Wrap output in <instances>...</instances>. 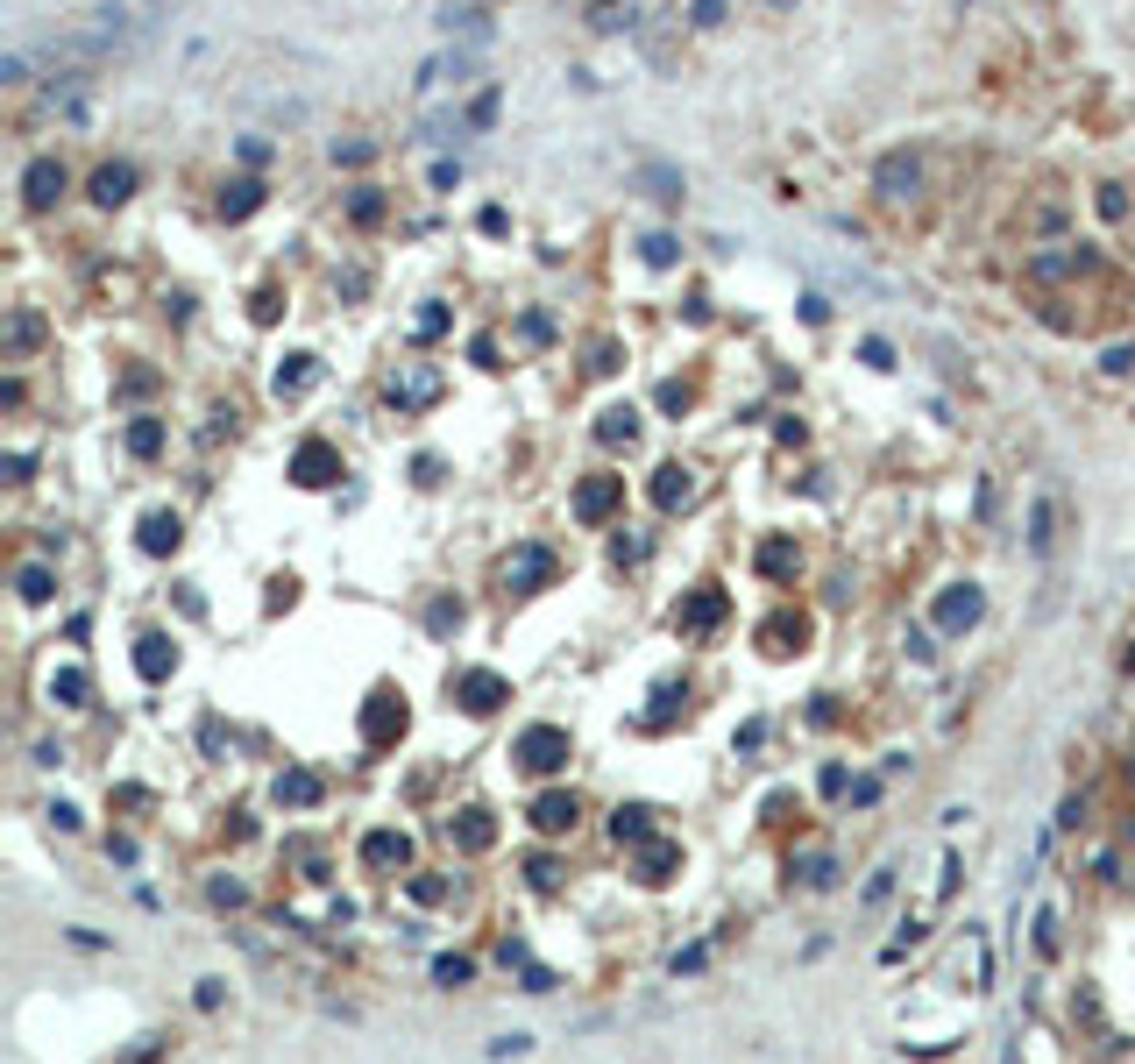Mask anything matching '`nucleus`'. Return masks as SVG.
I'll use <instances>...</instances> for the list:
<instances>
[{"instance_id":"4","label":"nucleus","mask_w":1135,"mask_h":1064,"mask_svg":"<svg viewBox=\"0 0 1135 1064\" xmlns=\"http://www.w3.org/2000/svg\"><path fill=\"white\" fill-rule=\"evenodd\" d=\"M618 504H625V475H582V483H575V504H568V511H575L582 525H603V518H610Z\"/></svg>"},{"instance_id":"57","label":"nucleus","mask_w":1135,"mask_h":1064,"mask_svg":"<svg viewBox=\"0 0 1135 1064\" xmlns=\"http://www.w3.org/2000/svg\"><path fill=\"white\" fill-rule=\"evenodd\" d=\"M334 163H369V143H334Z\"/></svg>"},{"instance_id":"15","label":"nucleus","mask_w":1135,"mask_h":1064,"mask_svg":"<svg viewBox=\"0 0 1135 1064\" xmlns=\"http://www.w3.org/2000/svg\"><path fill=\"white\" fill-rule=\"evenodd\" d=\"M362 866H377V873L412 866V838H405V830H369V838H362Z\"/></svg>"},{"instance_id":"25","label":"nucleus","mask_w":1135,"mask_h":1064,"mask_svg":"<svg viewBox=\"0 0 1135 1064\" xmlns=\"http://www.w3.org/2000/svg\"><path fill=\"white\" fill-rule=\"evenodd\" d=\"M129 192H136V163H100V170H93V199H100V206H121Z\"/></svg>"},{"instance_id":"39","label":"nucleus","mask_w":1135,"mask_h":1064,"mask_svg":"<svg viewBox=\"0 0 1135 1064\" xmlns=\"http://www.w3.org/2000/svg\"><path fill=\"white\" fill-rule=\"evenodd\" d=\"M639 256H646L653 270H668V263L682 256V242H675V235H646V242H639Z\"/></svg>"},{"instance_id":"28","label":"nucleus","mask_w":1135,"mask_h":1064,"mask_svg":"<svg viewBox=\"0 0 1135 1064\" xmlns=\"http://www.w3.org/2000/svg\"><path fill=\"white\" fill-rule=\"evenodd\" d=\"M178 540H185L178 511H149V518H142V554H170Z\"/></svg>"},{"instance_id":"40","label":"nucleus","mask_w":1135,"mask_h":1064,"mask_svg":"<svg viewBox=\"0 0 1135 1064\" xmlns=\"http://www.w3.org/2000/svg\"><path fill=\"white\" fill-rule=\"evenodd\" d=\"M50 597H57L50 568H21V604H50Z\"/></svg>"},{"instance_id":"26","label":"nucleus","mask_w":1135,"mask_h":1064,"mask_svg":"<svg viewBox=\"0 0 1135 1064\" xmlns=\"http://www.w3.org/2000/svg\"><path fill=\"white\" fill-rule=\"evenodd\" d=\"M596 441H603V448H632V441H639V412H632V405L596 412Z\"/></svg>"},{"instance_id":"30","label":"nucleus","mask_w":1135,"mask_h":1064,"mask_svg":"<svg viewBox=\"0 0 1135 1064\" xmlns=\"http://www.w3.org/2000/svg\"><path fill=\"white\" fill-rule=\"evenodd\" d=\"M50 696H57L64 710H79V703L93 696V674H86V667H57V674H50Z\"/></svg>"},{"instance_id":"36","label":"nucleus","mask_w":1135,"mask_h":1064,"mask_svg":"<svg viewBox=\"0 0 1135 1064\" xmlns=\"http://www.w3.org/2000/svg\"><path fill=\"white\" fill-rule=\"evenodd\" d=\"M526 880H533L540 895H554V888H561V859H554V852H533V859H526Z\"/></svg>"},{"instance_id":"43","label":"nucleus","mask_w":1135,"mask_h":1064,"mask_svg":"<svg viewBox=\"0 0 1135 1064\" xmlns=\"http://www.w3.org/2000/svg\"><path fill=\"white\" fill-rule=\"evenodd\" d=\"M454 136H461V114H426L420 143H454Z\"/></svg>"},{"instance_id":"47","label":"nucleus","mask_w":1135,"mask_h":1064,"mask_svg":"<svg viewBox=\"0 0 1135 1064\" xmlns=\"http://www.w3.org/2000/svg\"><path fill=\"white\" fill-rule=\"evenodd\" d=\"M788 639H802V624H795V617H774V624H767V646L788 653Z\"/></svg>"},{"instance_id":"14","label":"nucleus","mask_w":1135,"mask_h":1064,"mask_svg":"<svg viewBox=\"0 0 1135 1064\" xmlns=\"http://www.w3.org/2000/svg\"><path fill=\"white\" fill-rule=\"evenodd\" d=\"M242 107L263 114V121H278V129H305L312 121V100H291V93H242Z\"/></svg>"},{"instance_id":"7","label":"nucleus","mask_w":1135,"mask_h":1064,"mask_svg":"<svg viewBox=\"0 0 1135 1064\" xmlns=\"http://www.w3.org/2000/svg\"><path fill=\"white\" fill-rule=\"evenodd\" d=\"M930 617H937V631H973V624L987 617V597H980L973 582H951V590L937 597V610H930Z\"/></svg>"},{"instance_id":"42","label":"nucleus","mask_w":1135,"mask_h":1064,"mask_svg":"<svg viewBox=\"0 0 1135 1064\" xmlns=\"http://www.w3.org/2000/svg\"><path fill=\"white\" fill-rule=\"evenodd\" d=\"M795 873H802V888H831V873H838V866H831V852H809Z\"/></svg>"},{"instance_id":"34","label":"nucleus","mask_w":1135,"mask_h":1064,"mask_svg":"<svg viewBox=\"0 0 1135 1064\" xmlns=\"http://www.w3.org/2000/svg\"><path fill=\"white\" fill-rule=\"evenodd\" d=\"M36 341H43V319H36V312H14V319H7V348H14V355H29Z\"/></svg>"},{"instance_id":"21","label":"nucleus","mask_w":1135,"mask_h":1064,"mask_svg":"<svg viewBox=\"0 0 1135 1064\" xmlns=\"http://www.w3.org/2000/svg\"><path fill=\"white\" fill-rule=\"evenodd\" d=\"M312 384H319V362H312V355H284L278 376H270V391H278V398H305Z\"/></svg>"},{"instance_id":"27","label":"nucleus","mask_w":1135,"mask_h":1064,"mask_svg":"<svg viewBox=\"0 0 1135 1064\" xmlns=\"http://www.w3.org/2000/svg\"><path fill=\"white\" fill-rule=\"evenodd\" d=\"M632 185H639L646 199H682V170H675V163H639Z\"/></svg>"},{"instance_id":"59","label":"nucleus","mask_w":1135,"mask_h":1064,"mask_svg":"<svg viewBox=\"0 0 1135 1064\" xmlns=\"http://www.w3.org/2000/svg\"><path fill=\"white\" fill-rule=\"evenodd\" d=\"M142 7H149V0H142Z\"/></svg>"},{"instance_id":"9","label":"nucleus","mask_w":1135,"mask_h":1064,"mask_svg":"<svg viewBox=\"0 0 1135 1064\" xmlns=\"http://www.w3.org/2000/svg\"><path fill=\"white\" fill-rule=\"evenodd\" d=\"M433 398H440V369H433V362H405V369L391 376V405H398V412H420Z\"/></svg>"},{"instance_id":"19","label":"nucleus","mask_w":1135,"mask_h":1064,"mask_svg":"<svg viewBox=\"0 0 1135 1064\" xmlns=\"http://www.w3.org/2000/svg\"><path fill=\"white\" fill-rule=\"evenodd\" d=\"M170 667H178V646H170L163 631H142V639H136V674H142V681H163Z\"/></svg>"},{"instance_id":"55","label":"nucleus","mask_w":1135,"mask_h":1064,"mask_svg":"<svg viewBox=\"0 0 1135 1064\" xmlns=\"http://www.w3.org/2000/svg\"><path fill=\"white\" fill-rule=\"evenodd\" d=\"M454 185H461V163L440 156V163H433V192H454Z\"/></svg>"},{"instance_id":"58","label":"nucleus","mask_w":1135,"mask_h":1064,"mask_svg":"<svg viewBox=\"0 0 1135 1064\" xmlns=\"http://www.w3.org/2000/svg\"><path fill=\"white\" fill-rule=\"evenodd\" d=\"M767 7H795V0H767Z\"/></svg>"},{"instance_id":"5","label":"nucleus","mask_w":1135,"mask_h":1064,"mask_svg":"<svg viewBox=\"0 0 1135 1064\" xmlns=\"http://www.w3.org/2000/svg\"><path fill=\"white\" fill-rule=\"evenodd\" d=\"M454 703H461V710H476V717H490V710H504V703H511V681H504L497 667H468V674L454 681Z\"/></svg>"},{"instance_id":"1","label":"nucleus","mask_w":1135,"mask_h":1064,"mask_svg":"<svg viewBox=\"0 0 1135 1064\" xmlns=\"http://www.w3.org/2000/svg\"><path fill=\"white\" fill-rule=\"evenodd\" d=\"M86 36L114 57V50H142V36H149V21H142L129 0H93V14H86Z\"/></svg>"},{"instance_id":"54","label":"nucleus","mask_w":1135,"mask_h":1064,"mask_svg":"<svg viewBox=\"0 0 1135 1064\" xmlns=\"http://www.w3.org/2000/svg\"><path fill=\"white\" fill-rule=\"evenodd\" d=\"M490 121H497V93H483V100L468 107V129H490Z\"/></svg>"},{"instance_id":"2","label":"nucleus","mask_w":1135,"mask_h":1064,"mask_svg":"<svg viewBox=\"0 0 1135 1064\" xmlns=\"http://www.w3.org/2000/svg\"><path fill=\"white\" fill-rule=\"evenodd\" d=\"M511 760L526 766V773H561L568 760H575V739H568L561 724H533L526 739H519V753Z\"/></svg>"},{"instance_id":"53","label":"nucleus","mask_w":1135,"mask_h":1064,"mask_svg":"<svg viewBox=\"0 0 1135 1064\" xmlns=\"http://www.w3.org/2000/svg\"><path fill=\"white\" fill-rule=\"evenodd\" d=\"M709 965V944H689V951H675V972H703Z\"/></svg>"},{"instance_id":"49","label":"nucleus","mask_w":1135,"mask_h":1064,"mask_svg":"<svg viewBox=\"0 0 1135 1064\" xmlns=\"http://www.w3.org/2000/svg\"><path fill=\"white\" fill-rule=\"evenodd\" d=\"M724 14H731V7H724V0H696V7H689V21H696V29H717V21H724Z\"/></svg>"},{"instance_id":"41","label":"nucleus","mask_w":1135,"mask_h":1064,"mask_svg":"<svg viewBox=\"0 0 1135 1064\" xmlns=\"http://www.w3.org/2000/svg\"><path fill=\"white\" fill-rule=\"evenodd\" d=\"M433 979H440V986H468V979H476V965L447 951V958H433Z\"/></svg>"},{"instance_id":"56","label":"nucleus","mask_w":1135,"mask_h":1064,"mask_svg":"<svg viewBox=\"0 0 1135 1064\" xmlns=\"http://www.w3.org/2000/svg\"><path fill=\"white\" fill-rule=\"evenodd\" d=\"M802 319H809V326H824V319H831V299H824V292H817V299H802Z\"/></svg>"},{"instance_id":"24","label":"nucleus","mask_w":1135,"mask_h":1064,"mask_svg":"<svg viewBox=\"0 0 1135 1064\" xmlns=\"http://www.w3.org/2000/svg\"><path fill=\"white\" fill-rule=\"evenodd\" d=\"M270 795H278L284 809H312V802H319L327 788H319V773H305V766H291V773H278V788H270Z\"/></svg>"},{"instance_id":"16","label":"nucleus","mask_w":1135,"mask_h":1064,"mask_svg":"<svg viewBox=\"0 0 1135 1064\" xmlns=\"http://www.w3.org/2000/svg\"><path fill=\"white\" fill-rule=\"evenodd\" d=\"M575 816H582V802H575V795H561V788H547V795L533 802V830H540V838H561V830H575Z\"/></svg>"},{"instance_id":"48","label":"nucleus","mask_w":1135,"mask_h":1064,"mask_svg":"<svg viewBox=\"0 0 1135 1064\" xmlns=\"http://www.w3.org/2000/svg\"><path fill=\"white\" fill-rule=\"evenodd\" d=\"M412 334H420V341H433V334H447V312H440V305H426L420 319H412Z\"/></svg>"},{"instance_id":"13","label":"nucleus","mask_w":1135,"mask_h":1064,"mask_svg":"<svg viewBox=\"0 0 1135 1064\" xmlns=\"http://www.w3.org/2000/svg\"><path fill=\"white\" fill-rule=\"evenodd\" d=\"M341 475V455L327 448V441H305L298 455H291V483H305V490H327Z\"/></svg>"},{"instance_id":"35","label":"nucleus","mask_w":1135,"mask_h":1064,"mask_svg":"<svg viewBox=\"0 0 1135 1064\" xmlns=\"http://www.w3.org/2000/svg\"><path fill=\"white\" fill-rule=\"evenodd\" d=\"M759 575H774V582L795 575V547H788V540H767V547H759Z\"/></svg>"},{"instance_id":"32","label":"nucleus","mask_w":1135,"mask_h":1064,"mask_svg":"<svg viewBox=\"0 0 1135 1064\" xmlns=\"http://www.w3.org/2000/svg\"><path fill=\"white\" fill-rule=\"evenodd\" d=\"M610 838H618V845H646V838H653L646 809H639V802H632V809H618V816H610Z\"/></svg>"},{"instance_id":"51","label":"nucleus","mask_w":1135,"mask_h":1064,"mask_svg":"<svg viewBox=\"0 0 1135 1064\" xmlns=\"http://www.w3.org/2000/svg\"><path fill=\"white\" fill-rule=\"evenodd\" d=\"M206 895H213V902H220V909H242V902H249V895H242V880H213V888H206Z\"/></svg>"},{"instance_id":"45","label":"nucleus","mask_w":1135,"mask_h":1064,"mask_svg":"<svg viewBox=\"0 0 1135 1064\" xmlns=\"http://www.w3.org/2000/svg\"><path fill=\"white\" fill-rule=\"evenodd\" d=\"M348 213H355V220H362V227H369V220H377V213H384V199H377V185H362V192H355V199H348Z\"/></svg>"},{"instance_id":"18","label":"nucleus","mask_w":1135,"mask_h":1064,"mask_svg":"<svg viewBox=\"0 0 1135 1064\" xmlns=\"http://www.w3.org/2000/svg\"><path fill=\"white\" fill-rule=\"evenodd\" d=\"M1050 547H1057V497L1036 490V504H1029V554L1050 561Z\"/></svg>"},{"instance_id":"46","label":"nucleus","mask_w":1135,"mask_h":1064,"mask_svg":"<svg viewBox=\"0 0 1135 1064\" xmlns=\"http://www.w3.org/2000/svg\"><path fill=\"white\" fill-rule=\"evenodd\" d=\"M1100 213H1107V220H1129V192H1122V185H1100Z\"/></svg>"},{"instance_id":"50","label":"nucleus","mask_w":1135,"mask_h":1064,"mask_svg":"<svg viewBox=\"0 0 1135 1064\" xmlns=\"http://www.w3.org/2000/svg\"><path fill=\"white\" fill-rule=\"evenodd\" d=\"M858 362H873V369H894V348H887V341H858Z\"/></svg>"},{"instance_id":"31","label":"nucleus","mask_w":1135,"mask_h":1064,"mask_svg":"<svg viewBox=\"0 0 1135 1064\" xmlns=\"http://www.w3.org/2000/svg\"><path fill=\"white\" fill-rule=\"evenodd\" d=\"M504 965H519V972H526V994H554V972H547L526 944H504Z\"/></svg>"},{"instance_id":"22","label":"nucleus","mask_w":1135,"mask_h":1064,"mask_svg":"<svg viewBox=\"0 0 1135 1064\" xmlns=\"http://www.w3.org/2000/svg\"><path fill=\"white\" fill-rule=\"evenodd\" d=\"M440 29H447V36H461V43H490V14H483V7H468V0L440 7Z\"/></svg>"},{"instance_id":"20","label":"nucleus","mask_w":1135,"mask_h":1064,"mask_svg":"<svg viewBox=\"0 0 1135 1064\" xmlns=\"http://www.w3.org/2000/svg\"><path fill=\"white\" fill-rule=\"evenodd\" d=\"M447 838H454L461 852H490V845H497V823H490V809H461V816L447 823Z\"/></svg>"},{"instance_id":"3","label":"nucleus","mask_w":1135,"mask_h":1064,"mask_svg":"<svg viewBox=\"0 0 1135 1064\" xmlns=\"http://www.w3.org/2000/svg\"><path fill=\"white\" fill-rule=\"evenodd\" d=\"M554 547H540V540H526V547H511V561H504V590L511 597H533V590H547L554 582Z\"/></svg>"},{"instance_id":"29","label":"nucleus","mask_w":1135,"mask_h":1064,"mask_svg":"<svg viewBox=\"0 0 1135 1064\" xmlns=\"http://www.w3.org/2000/svg\"><path fill=\"white\" fill-rule=\"evenodd\" d=\"M256 206H263V185H256V178H235V185L220 192V213H228V220H249Z\"/></svg>"},{"instance_id":"38","label":"nucleus","mask_w":1135,"mask_h":1064,"mask_svg":"<svg viewBox=\"0 0 1135 1064\" xmlns=\"http://www.w3.org/2000/svg\"><path fill=\"white\" fill-rule=\"evenodd\" d=\"M156 448H163V426H156V419H136V426H129V455H156Z\"/></svg>"},{"instance_id":"17","label":"nucleus","mask_w":1135,"mask_h":1064,"mask_svg":"<svg viewBox=\"0 0 1135 1064\" xmlns=\"http://www.w3.org/2000/svg\"><path fill=\"white\" fill-rule=\"evenodd\" d=\"M632 866H639V880H646V888H660V880H675V866H682V845H675V838H646Z\"/></svg>"},{"instance_id":"37","label":"nucleus","mask_w":1135,"mask_h":1064,"mask_svg":"<svg viewBox=\"0 0 1135 1064\" xmlns=\"http://www.w3.org/2000/svg\"><path fill=\"white\" fill-rule=\"evenodd\" d=\"M426 631H440V639H447V631H461V604H454V597L426 604Z\"/></svg>"},{"instance_id":"23","label":"nucleus","mask_w":1135,"mask_h":1064,"mask_svg":"<svg viewBox=\"0 0 1135 1064\" xmlns=\"http://www.w3.org/2000/svg\"><path fill=\"white\" fill-rule=\"evenodd\" d=\"M689 497H696V475H689L682 461H668V468L653 475V504H660V511H682Z\"/></svg>"},{"instance_id":"11","label":"nucleus","mask_w":1135,"mask_h":1064,"mask_svg":"<svg viewBox=\"0 0 1135 1064\" xmlns=\"http://www.w3.org/2000/svg\"><path fill=\"white\" fill-rule=\"evenodd\" d=\"M724 624V590H696V597H682V610H675V631L682 639H709Z\"/></svg>"},{"instance_id":"12","label":"nucleus","mask_w":1135,"mask_h":1064,"mask_svg":"<svg viewBox=\"0 0 1135 1064\" xmlns=\"http://www.w3.org/2000/svg\"><path fill=\"white\" fill-rule=\"evenodd\" d=\"M21 199H29L36 213L57 206V199H64V163H57V156H36V163L21 170Z\"/></svg>"},{"instance_id":"8","label":"nucleus","mask_w":1135,"mask_h":1064,"mask_svg":"<svg viewBox=\"0 0 1135 1064\" xmlns=\"http://www.w3.org/2000/svg\"><path fill=\"white\" fill-rule=\"evenodd\" d=\"M873 185H880V199H916V192H923V163L908 150H887L873 163Z\"/></svg>"},{"instance_id":"52","label":"nucleus","mask_w":1135,"mask_h":1064,"mask_svg":"<svg viewBox=\"0 0 1135 1064\" xmlns=\"http://www.w3.org/2000/svg\"><path fill=\"white\" fill-rule=\"evenodd\" d=\"M526 1051H533V1036H497V1044H490V1058L504 1064V1058H526Z\"/></svg>"},{"instance_id":"6","label":"nucleus","mask_w":1135,"mask_h":1064,"mask_svg":"<svg viewBox=\"0 0 1135 1064\" xmlns=\"http://www.w3.org/2000/svg\"><path fill=\"white\" fill-rule=\"evenodd\" d=\"M391 739H405V696H398V689H377V696L362 703V746H391Z\"/></svg>"},{"instance_id":"33","label":"nucleus","mask_w":1135,"mask_h":1064,"mask_svg":"<svg viewBox=\"0 0 1135 1064\" xmlns=\"http://www.w3.org/2000/svg\"><path fill=\"white\" fill-rule=\"evenodd\" d=\"M1079 263H1086L1079 249H1065V256H1036V263H1029V277H1036V285H1050V277H1072Z\"/></svg>"},{"instance_id":"10","label":"nucleus","mask_w":1135,"mask_h":1064,"mask_svg":"<svg viewBox=\"0 0 1135 1064\" xmlns=\"http://www.w3.org/2000/svg\"><path fill=\"white\" fill-rule=\"evenodd\" d=\"M468 71H476V50H433L420 71H412V86H420V93H440V86H461Z\"/></svg>"},{"instance_id":"44","label":"nucleus","mask_w":1135,"mask_h":1064,"mask_svg":"<svg viewBox=\"0 0 1135 1064\" xmlns=\"http://www.w3.org/2000/svg\"><path fill=\"white\" fill-rule=\"evenodd\" d=\"M1100 369H1107V376H1135V341H1115V348L1100 355Z\"/></svg>"}]
</instances>
